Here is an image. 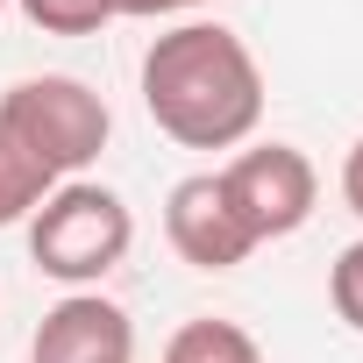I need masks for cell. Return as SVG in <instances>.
I'll return each instance as SVG.
<instances>
[{"label":"cell","mask_w":363,"mask_h":363,"mask_svg":"<svg viewBox=\"0 0 363 363\" xmlns=\"http://www.w3.org/2000/svg\"><path fill=\"white\" fill-rule=\"evenodd\" d=\"M143 107L178 150H242L264 121V72L228 22H178L143 50Z\"/></svg>","instance_id":"6da1fadb"},{"label":"cell","mask_w":363,"mask_h":363,"mask_svg":"<svg viewBox=\"0 0 363 363\" xmlns=\"http://www.w3.org/2000/svg\"><path fill=\"white\" fill-rule=\"evenodd\" d=\"M135 242V214L114 186L93 178H57L50 200L29 214V264L57 278L65 292H93Z\"/></svg>","instance_id":"7a4b0ae2"},{"label":"cell","mask_w":363,"mask_h":363,"mask_svg":"<svg viewBox=\"0 0 363 363\" xmlns=\"http://www.w3.org/2000/svg\"><path fill=\"white\" fill-rule=\"evenodd\" d=\"M0 128H8L50 178H79L107 135H114V114L107 100L72 79V72H36V79H15L8 93H0Z\"/></svg>","instance_id":"3957f363"},{"label":"cell","mask_w":363,"mask_h":363,"mask_svg":"<svg viewBox=\"0 0 363 363\" xmlns=\"http://www.w3.org/2000/svg\"><path fill=\"white\" fill-rule=\"evenodd\" d=\"M221 193L235 207V221L250 228V242H285L313 221L320 207V171L299 143H250L221 164Z\"/></svg>","instance_id":"277c9868"},{"label":"cell","mask_w":363,"mask_h":363,"mask_svg":"<svg viewBox=\"0 0 363 363\" xmlns=\"http://www.w3.org/2000/svg\"><path fill=\"white\" fill-rule=\"evenodd\" d=\"M164 242L178 250V264L193 271H235L250 264V228L235 221L228 193H221V171H193L164 193Z\"/></svg>","instance_id":"5b68a950"},{"label":"cell","mask_w":363,"mask_h":363,"mask_svg":"<svg viewBox=\"0 0 363 363\" xmlns=\"http://www.w3.org/2000/svg\"><path fill=\"white\" fill-rule=\"evenodd\" d=\"M29 363H135V320L107 292H65L36 320Z\"/></svg>","instance_id":"8992f818"},{"label":"cell","mask_w":363,"mask_h":363,"mask_svg":"<svg viewBox=\"0 0 363 363\" xmlns=\"http://www.w3.org/2000/svg\"><path fill=\"white\" fill-rule=\"evenodd\" d=\"M164 363H264V349H257L250 328L200 313V320H186V328L164 342Z\"/></svg>","instance_id":"52a82bcc"},{"label":"cell","mask_w":363,"mask_h":363,"mask_svg":"<svg viewBox=\"0 0 363 363\" xmlns=\"http://www.w3.org/2000/svg\"><path fill=\"white\" fill-rule=\"evenodd\" d=\"M50 186H57V178L8 135V128H0V228H15V221H29L43 200H50Z\"/></svg>","instance_id":"ba28073f"},{"label":"cell","mask_w":363,"mask_h":363,"mask_svg":"<svg viewBox=\"0 0 363 363\" xmlns=\"http://www.w3.org/2000/svg\"><path fill=\"white\" fill-rule=\"evenodd\" d=\"M15 8L43 36H100L114 22V0H15Z\"/></svg>","instance_id":"9c48e42d"},{"label":"cell","mask_w":363,"mask_h":363,"mask_svg":"<svg viewBox=\"0 0 363 363\" xmlns=\"http://www.w3.org/2000/svg\"><path fill=\"white\" fill-rule=\"evenodd\" d=\"M328 306H335V320H342V328H356V335H363V235L328 264Z\"/></svg>","instance_id":"30bf717a"},{"label":"cell","mask_w":363,"mask_h":363,"mask_svg":"<svg viewBox=\"0 0 363 363\" xmlns=\"http://www.w3.org/2000/svg\"><path fill=\"white\" fill-rule=\"evenodd\" d=\"M193 8H207V0H114V15H128V22H157V15H193Z\"/></svg>","instance_id":"8fae6325"},{"label":"cell","mask_w":363,"mask_h":363,"mask_svg":"<svg viewBox=\"0 0 363 363\" xmlns=\"http://www.w3.org/2000/svg\"><path fill=\"white\" fill-rule=\"evenodd\" d=\"M342 200H349V214L363 221V135H356L349 157H342Z\"/></svg>","instance_id":"7c38bea8"},{"label":"cell","mask_w":363,"mask_h":363,"mask_svg":"<svg viewBox=\"0 0 363 363\" xmlns=\"http://www.w3.org/2000/svg\"><path fill=\"white\" fill-rule=\"evenodd\" d=\"M0 15H8V0H0Z\"/></svg>","instance_id":"4fadbf2b"}]
</instances>
